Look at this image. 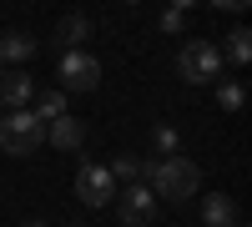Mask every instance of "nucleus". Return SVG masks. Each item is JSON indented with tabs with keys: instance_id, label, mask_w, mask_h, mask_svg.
Here are the masks:
<instances>
[{
	"instance_id": "obj_1",
	"label": "nucleus",
	"mask_w": 252,
	"mask_h": 227,
	"mask_svg": "<svg viewBox=\"0 0 252 227\" xmlns=\"http://www.w3.org/2000/svg\"><path fill=\"white\" fill-rule=\"evenodd\" d=\"M146 187L157 192V202H177L182 207L187 197L202 192V172H197V162L182 157V152L177 157H157L152 167H146Z\"/></svg>"
},
{
	"instance_id": "obj_2",
	"label": "nucleus",
	"mask_w": 252,
	"mask_h": 227,
	"mask_svg": "<svg viewBox=\"0 0 252 227\" xmlns=\"http://www.w3.org/2000/svg\"><path fill=\"white\" fill-rule=\"evenodd\" d=\"M40 147H46V121L31 106H20V111H10L0 121V152L5 157H35Z\"/></svg>"
},
{
	"instance_id": "obj_3",
	"label": "nucleus",
	"mask_w": 252,
	"mask_h": 227,
	"mask_svg": "<svg viewBox=\"0 0 252 227\" xmlns=\"http://www.w3.org/2000/svg\"><path fill=\"white\" fill-rule=\"evenodd\" d=\"M177 76L187 81V86H207V81H217V76H222V51H217L207 35L187 40L182 56H177Z\"/></svg>"
},
{
	"instance_id": "obj_4",
	"label": "nucleus",
	"mask_w": 252,
	"mask_h": 227,
	"mask_svg": "<svg viewBox=\"0 0 252 227\" xmlns=\"http://www.w3.org/2000/svg\"><path fill=\"white\" fill-rule=\"evenodd\" d=\"M111 207H116V217H121L126 227H152L161 202H157V192L146 187V182H126V187H116Z\"/></svg>"
},
{
	"instance_id": "obj_5",
	"label": "nucleus",
	"mask_w": 252,
	"mask_h": 227,
	"mask_svg": "<svg viewBox=\"0 0 252 227\" xmlns=\"http://www.w3.org/2000/svg\"><path fill=\"white\" fill-rule=\"evenodd\" d=\"M56 81H61V91H96L101 86V61L91 51H61Z\"/></svg>"
},
{
	"instance_id": "obj_6",
	"label": "nucleus",
	"mask_w": 252,
	"mask_h": 227,
	"mask_svg": "<svg viewBox=\"0 0 252 227\" xmlns=\"http://www.w3.org/2000/svg\"><path fill=\"white\" fill-rule=\"evenodd\" d=\"M76 197L86 202V207H111V197H116V177H111V167H101V162L76 167Z\"/></svg>"
},
{
	"instance_id": "obj_7",
	"label": "nucleus",
	"mask_w": 252,
	"mask_h": 227,
	"mask_svg": "<svg viewBox=\"0 0 252 227\" xmlns=\"http://www.w3.org/2000/svg\"><path fill=\"white\" fill-rule=\"evenodd\" d=\"M31 101H35V81L20 66L0 76V106H5V111H20V106H31Z\"/></svg>"
},
{
	"instance_id": "obj_8",
	"label": "nucleus",
	"mask_w": 252,
	"mask_h": 227,
	"mask_svg": "<svg viewBox=\"0 0 252 227\" xmlns=\"http://www.w3.org/2000/svg\"><path fill=\"white\" fill-rule=\"evenodd\" d=\"M46 141H51V147H61V152H76L81 141H86V127H81L71 111H61V116L46 121Z\"/></svg>"
},
{
	"instance_id": "obj_9",
	"label": "nucleus",
	"mask_w": 252,
	"mask_h": 227,
	"mask_svg": "<svg viewBox=\"0 0 252 227\" xmlns=\"http://www.w3.org/2000/svg\"><path fill=\"white\" fill-rule=\"evenodd\" d=\"M40 51V40L31 31H5L0 35V66H20V61H31Z\"/></svg>"
},
{
	"instance_id": "obj_10",
	"label": "nucleus",
	"mask_w": 252,
	"mask_h": 227,
	"mask_svg": "<svg viewBox=\"0 0 252 227\" xmlns=\"http://www.w3.org/2000/svg\"><path fill=\"white\" fill-rule=\"evenodd\" d=\"M202 222L207 227H242V212L227 192H217V197H202Z\"/></svg>"
},
{
	"instance_id": "obj_11",
	"label": "nucleus",
	"mask_w": 252,
	"mask_h": 227,
	"mask_svg": "<svg viewBox=\"0 0 252 227\" xmlns=\"http://www.w3.org/2000/svg\"><path fill=\"white\" fill-rule=\"evenodd\" d=\"M91 35V20L81 15V10H66L61 15V26H56V51L66 46V51H81V40Z\"/></svg>"
},
{
	"instance_id": "obj_12",
	"label": "nucleus",
	"mask_w": 252,
	"mask_h": 227,
	"mask_svg": "<svg viewBox=\"0 0 252 227\" xmlns=\"http://www.w3.org/2000/svg\"><path fill=\"white\" fill-rule=\"evenodd\" d=\"M106 167H111L116 182H146V167H152V162H146V157H131V152H116Z\"/></svg>"
},
{
	"instance_id": "obj_13",
	"label": "nucleus",
	"mask_w": 252,
	"mask_h": 227,
	"mask_svg": "<svg viewBox=\"0 0 252 227\" xmlns=\"http://www.w3.org/2000/svg\"><path fill=\"white\" fill-rule=\"evenodd\" d=\"M227 61L242 71L247 61H252V31L247 26H237V31H227Z\"/></svg>"
},
{
	"instance_id": "obj_14",
	"label": "nucleus",
	"mask_w": 252,
	"mask_h": 227,
	"mask_svg": "<svg viewBox=\"0 0 252 227\" xmlns=\"http://www.w3.org/2000/svg\"><path fill=\"white\" fill-rule=\"evenodd\" d=\"M61 111H66V91H35V116L40 121H51V116H61Z\"/></svg>"
},
{
	"instance_id": "obj_15",
	"label": "nucleus",
	"mask_w": 252,
	"mask_h": 227,
	"mask_svg": "<svg viewBox=\"0 0 252 227\" xmlns=\"http://www.w3.org/2000/svg\"><path fill=\"white\" fill-rule=\"evenodd\" d=\"M152 147H157V157H177L182 152V136H177V127H152Z\"/></svg>"
},
{
	"instance_id": "obj_16",
	"label": "nucleus",
	"mask_w": 252,
	"mask_h": 227,
	"mask_svg": "<svg viewBox=\"0 0 252 227\" xmlns=\"http://www.w3.org/2000/svg\"><path fill=\"white\" fill-rule=\"evenodd\" d=\"M242 101H247V91L237 86V81H222V86H217V106L222 111H242Z\"/></svg>"
},
{
	"instance_id": "obj_17",
	"label": "nucleus",
	"mask_w": 252,
	"mask_h": 227,
	"mask_svg": "<svg viewBox=\"0 0 252 227\" xmlns=\"http://www.w3.org/2000/svg\"><path fill=\"white\" fill-rule=\"evenodd\" d=\"M161 31H166V35H182V31H187V10H177V5L161 10Z\"/></svg>"
},
{
	"instance_id": "obj_18",
	"label": "nucleus",
	"mask_w": 252,
	"mask_h": 227,
	"mask_svg": "<svg viewBox=\"0 0 252 227\" xmlns=\"http://www.w3.org/2000/svg\"><path fill=\"white\" fill-rule=\"evenodd\" d=\"M207 5H212V10H232V15H242L252 0H207Z\"/></svg>"
},
{
	"instance_id": "obj_19",
	"label": "nucleus",
	"mask_w": 252,
	"mask_h": 227,
	"mask_svg": "<svg viewBox=\"0 0 252 227\" xmlns=\"http://www.w3.org/2000/svg\"><path fill=\"white\" fill-rule=\"evenodd\" d=\"M172 5H177V10H192V5H197V0H172Z\"/></svg>"
},
{
	"instance_id": "obj_20",
	"label": "nucleus",
	"mask_w": 252,
	"mask_h": 227,
	"mask_svg": "<svg viewBox=\"0 0 252 227\" xmlns=\"http://www.w3.org/2000/svg\"><path fill=\"white\" fill-rule=\"evenodd\" d=\"M20 227H51V222H40V217H31V222H20Z\"/></svg>"
},
{
	"instance_id": "obj_21",
	"label": "nucleus",
	"mask_w": 252,
	"mask_h": 227,
	"mask_svg": "<svg viewBox=\"0 0 252 227\" xmlns=\"http://www.w3.org/2000/svg\"><path fill=\"white\" fill-rule=\"evenodd\" d=\"M126 5H141V0H126Z\"/></svg>"
},
{
	"instance_id": "obj_22",
	"label": "nucleus",
	"mask_w": 252,
	"mask_h": 227,
	"mask_svg": "<svg viewBox=\"0 0 252 227\" xmlns=\"http://www.w3.org/2000/svg\"><path fill=\"white\" fill-rule=\"evenodd\" d=\"M0 76H5V66H0Z\"/></svg>"
}]
</instances>
